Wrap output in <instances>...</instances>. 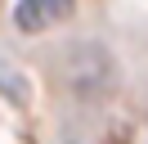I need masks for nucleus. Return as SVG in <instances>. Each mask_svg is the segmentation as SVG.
Segmentation results:
<instances>
[{
  "instance_id": "obj_1",
  "label": "nucleus",
  "mask_w": 148,
  "mask_h": 144,
  "mask_svg": "<svg viewBox=\"0 0 148 144\" xmlns=\"http://www.w3.org/2000/svg\"><path fill=\"white\" fill-rule=\"evenodd\" d=\"M76 0H18V9H14V23H18V32H45V27L63 23L67 14H72Z\"/></svg>"
}]
</instances>
